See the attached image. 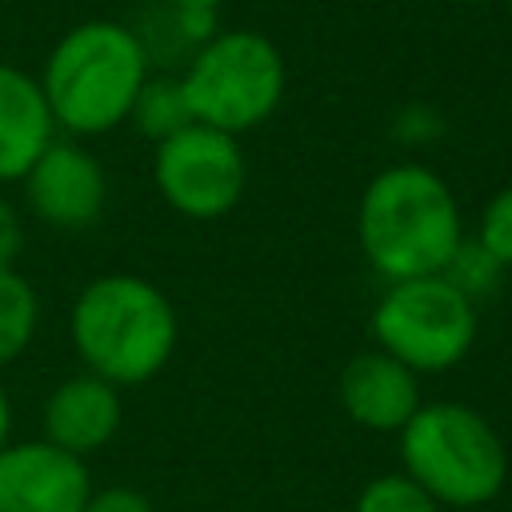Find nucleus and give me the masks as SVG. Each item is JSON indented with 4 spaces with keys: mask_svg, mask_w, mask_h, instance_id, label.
Returning a JSON list of instances; mask_svg holds the SVG:
<instances>
[{
    "mask_svg": "<svg viewBox=\"0 0 512 512\" xmlns=\"http://www.w3.org/2000/svg\"><path fill=\"white\" fill-rule=\"evenodd\" d=\"M368 264L388 280L440 276L464 244L452 188L424 164H392L368 180L356 212Z\"/></svg>",
    "mask_w": 512,
    "mask_h": 512,
    "instance_id": "f257e3e1",
    "label": "nucleus"
},
{
    "mask_svg": "<svg viewBox=\"0 0 512 512\" xmlns=\"http://www.w3.org/2000/svg\"><path fill=\"white\" fill-rule=\"evenodd\" d=\"M144 80L148 52L140 36L112 20H84L48 52L40 92L56 128L72 136H100L128 120Z\"/></svg>",
    "mask_w": 512,
    "mask_h": 512,
    "instance_id": "f03ea898",
    "label": "nucleus"
},
{
    "mask_svg": "<svg viewBox=\"0 0 512 512\" xmlns=\"http://www.w3.org/2000/svg\"><path fill=\"white\" fill-rule=\"evenodd\" d=\"M176 308L144 276L108 272L72 304V344L88 372L116 388L152 380L176 352Z\"/></svg>",
    "mask_w": 512,
    "mask_h": 512,
    "instance_id": "7ed1b4c3",
    "label": "nucleus"
},
{
    "mask_svg": "<svg viewBox=\"0 0 512 512\" xmlns=\"http://www.w3.org/2000/svg\"><path fill=\"white\" fill-rule=\"evenodd\" d=\"M404 476H412L436 504H488L508 476V452L496 428L468 404H420L400 428Z\"/></svg>",
    "mask_w": 512,
    "mask_h": 512,
    "instance_id": "20e7f679",
    "label": "nucleus"
},
{
    "mask_svg": "<svg viewBox=\"0 0 512 512\" xmlns=\"http://www.w3.org/2000/svg\"><path fill=\"white\" fill-rule=\"evenodd\" d=\"M192 120L240 136L264 124L284 96V60L260 32L208 36L180 76Z\"/></svg>",
    "mask_w": 512,
    "mask_h": 512,
    "instance_id": "39448f33",
    "label": "nucleus"
},
{
    "mask_svg": "<svg viewBox=\"0 0 512 512\" xmlns=\"http://www.w3.org/2000/svg\"><path fill=\"white\" fill-rule=\"evenodd\" d=\"M372 336L412 372H444L476 340V304L448 276L392 280L372 312Z\"/></svg>",
    "mask_w": 512,
    "mask_h": 512,
    "instance_id": "423d86ee",
    "label": "nucleus"
},
{
    "mask_svg": "<svg viewBox=\"0 0 512 512\" xmlns=\"http://www.w3.org/2000/svg\"><path fill=\"white\" fill-rule=\"evenodd\" d=\"M152 176L168 208L188 220H216L240 204L248 168L236 136L208 124H188L156 144Z\"/></svg>",
    "mask_w": 512,
    "mask_h": 512,
    "instance_id": "0eeeda50",
    "label": "nucleus"
},
{
    "mask_svg": "<svg viewBox=\"0 0 512 512\" xmlns=\"http://www.w3.org/2000/svg\"><path fill=\"white\" fill-rule=\"evenodd\" d=\"M24 196H28V208L44 224L76 232V228L96 224V216L104 212L108 180H104L100 160L88 148L52 140L36 156V164L24 172Z\"/></svg>",
    "mask_w": 512,
    "mask_h": 512,
    "instance_id": "6e6552de",
    "label": "nucleus"
},
{
    "mask_svg": "<svg viewBox=\"0 0 512 512\" xmlns=\"http://www.w3.org/2000/svg\"><path fill=\"white\" fill-rule=\"evenodd\" d=\"M92 484L80 456L48 440L0 448V512H84Z\"/></svg>",
    "mask_w": 512,
    "mask_h": 512,
    "instance_id": "1a4fd4ad",
    "label": "nucleus"
},
{
    "mask_svg": "<svg viewBox=\"0 0 512 512\" xmlns=\"http://www.w3.org/2000/svg\"><path fill=\"white\" fill-rule=\"evenodd\" d=\"M344 412L372 432H400L420 408V384L408 364L388 352H360L340 372Z\"/></svg>",
    "mask_w": 512,
    "mask_h": 512,
    "instance_id": "9d476101",
    "label": "nucleus"
},
{
    "mask_svg": "<svg viewBox=\"0 0 512 512\" xmlns=\"http://www.w3.org/2000/svg\"><path fill=\"white\" fill-rule=\"evenodd\" d=\"M120 428V388L96 372L68 376L44 400V440L68 456L100 452Z\"/></svg>",
    "mask_w": 512,
    "mask_h": 512,
    "instance_id": "9b49d317",
    "label": "nucleus"
},
{
    "mask_svg": "<svg viewBox=\"0 0 512 512\" xmlns=\"http://www.w3.org/2000/svg\"><path fill=\"white\" fill-rule=\"evenodd\" d=\"M52 112L40 92V80L0 64V184L24 180L36 156L52 144Z\"/></svg>",
    "mask_w": 512,
    "mask_h": 512,
    "instance_id": "f8f14e48",
    "label": "nucleus"
},
{
    "mask_svg": "<svg viewBox=\"0 0 512 512\" xmlns=\"http://www.w3.org/2000/svg\"><path fill=\"white\" fill-rule=\"evenodd\" d=\"M128 120L144 136H152L156 144L168 140V136H176L188 124H196L192 120V108H188V96H184V84L176 76H148L144 88L136 92V104H132Z\"/></svg>",
    "mask_w": 512,
    "mask_h": 512,
    "instance_id": "ddd939ff",
    "label": "nucleus"
},
{
    "mask_svg": "<svg viewBox=\"0 0 512 512\" xmlns=\"http://www.w3.org/2000/svg\"><path fill=\"white\" fill-rule=\"evenodd\" d=\"M36 288L16 272V268H0V364H12L32 332H36Z\"/></svg>",
    "mask_w": 512,
    "mask_h": 512,
    "instance_id": "4468645a",
    "label": "nucleus"
},
{
    "mask_svg": "<svg viewBox=\"0 0 512 512\" xmlns=\"http://www.w3.org/2000/svg\"><path fill=\"white\" fill-rule=\"evenodd\" d=\"M352 512H440V504L404 472H388L368 480V488L356 496Z\"/></svg>",
    "mask_w": 512,
    "mask_h": 512,
    "instance_id": "2eb2a0df",
    "label": "nucleus"
},
{
    "mask_svg": "<svg viewBox=\"0 0 512 512\" xmlns=\"http://www.w3.org/2000/svg\"><path fill=\"white\" fill-rule=\"evenodd\" d=\"M476 244L500 264V268H512V188H500L484 212H480V224H476Z\"/></svg>",
    "mask_w": 512,
    "mask_h": 512,
    "instance_id": "dca6fc26",
    "label": "nucleus"
},
{
    "mask_svg": "<svg viewBox=\"0 0 512 512\" xmlns=\"http://www.w3.org/2000/svg\"><path fill=\"white\" fill-rule=\"evenodd\" d=\"M84 512H152V504H148L144 492H136L128 484H112V488L88 492Z\"/></svg>",
    "mask_w": 512,
    "mask_h": 512,
    "instance_id": "f3484780",
    "label": "nucleus"
},
{
    "mask_svg": "<svg viewBox=\"0 0 512 512\" xmlns=\"http://www.w3.org/2000/svg\"><path fill=\"white\" fill-rule=\"evenodd\" d=\"M24 248V228L20 212L0 196V268H16V256Z\"/></svg>",
    "mask_w": 512,
    "mask_h": 512,
    "instance_id": "a211bd4d",
    "label": "nucleus"
},
{
    "mask_svg": "<svg viewBox=\"0 0 512 512\" xmlns=\"http://www.w3.org/2000/svg\"><path fill=\"white\" fill-rule=\"evenodd\" d=\"M12 408H8V396H4V388H0V448H8L12 440Z\"/></svg>",
    "mask_w": 512,
    "mask_h": 512,
    "instance_id": "6ab92c4d",
    "label": "nucleus"
},
{
    "mask_svg": "<svg viewBox=\"0 0 512 512\" xmlns=\"http://www.w3.org/2000/svg\"><path fill=\"white\" fill-rule=\"evenodd\" d=\"M164 4H176V8H192V12H212L216 4L224 0H164Z\"/></svg>",
    "mask_w": 512,
    "mask_h": 512,
    "instance_id": "aec40b11",
    "label": "nucleus"
},
{
    "mask_svg": "<svg viewBox=\"0 0 512 512\" xmlns=\"http://www.w3.org/2000/svg\"><path fill=\"white\" fill-rule=\"evenodd\" d=\"M460 4H484V0H460Z\"/></svg>",
    "mask_w": 512,
    "mask_h": 512,
    "instance_id": "412c9836",
    "label": "nucleus"
},
{
    "mask_svg": "<svg viewBox=\"0 0 512 512\" xmlns=\"http://www.w3.org/2000/svg\"><path fill=\"white\" fill-rule=\"evenodd\" d=\"M508 8H512V0H508Z\"/></svg>",
    "mask_w": 512,
    "mask_h": 512,
    "instance_id": "4be33fe9",
    "label": "nucleus"
}]
</instances>
